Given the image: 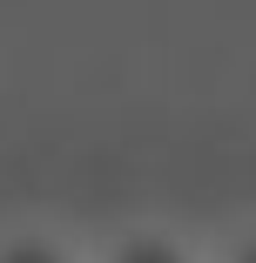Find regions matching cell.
Segmentation results:
<instances>
[{"instance_id":"6da1fadb","label":"cell","mask_w":256,"mask_h":263,"mask_svg":"<svg viewBox=\"0 0 256 263\" xmlns=\"http://www.w3.org/2000/svg\"><path fill=\"white\" fill-rule=\"evenodd\" d=\"M88 263H209V243H195L169 223H122L88 243Z\"/></svg>"},{"instance_id":"7a4b0ae2","label":"cell","mask_w":256,"mask_h":263,"mask_svg":"<svg viewBox=\"0 0 256 263\" xmlns=\"http://www.w3.org/2000/svg\"><path fill=\"white\" fill-rule=\"evenodd\" d=\"M0 263H88V243L47 230V223H7L0 230Z\"/></svg>"},{"instance_id":"3957f363","label":"cell","mask_w":256,"mask_h":263,"mask_svg":"<svg viewBox=\"0 0 256 263\" xmlns=\"http://www.w3.org/2000/svg\"><path fill=\"white\" fill-rule=\"evenodd\" d=\"M209 263H256V223L216 236V243H209Z\"/></svg>"}]
</instances>
